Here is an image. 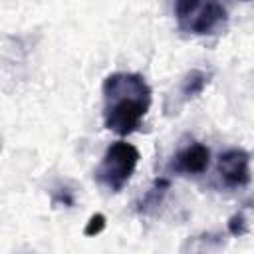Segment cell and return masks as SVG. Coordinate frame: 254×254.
Masks as SVG:
<instances>
[{"instance_id": "1", "label": "cell", "mask_w": 254, "mask_h": 254, "mask_svg": "<svg viewBox=\"0 0 254 254\" xmlns=\"http://www.w3.org/2000/svg\"><path fill=\"white\" fill-rule=\"evenodd\" d=\"M103 125L119 137L137 131L151 109L153 93L147 79L133 71H113L101 83Z\"/></svg>"}, {"instance_id": "2", "label": "cell", "mask_w": 254, "mask_h": 254, "mask_svg": "<svg viewBox=\"0 0 254 254\" xmlns=\"http://www.w3.org/2000/svg\"><path fill=\"white\" fill-rule=\"evenodd\" d=\"M177 24L192 36H216L228 26V12L218 0H175Z\"/></svg>"}, {"instance_id": "3", "label": "cell", "mask_w": 254, "mask_h": 254, "mask_svg": "<svg viewBox=\"0 0 254 254\" xmlns=\"http://www.w3.org/2000/svg\"><path fill=\"white\" fill-rule=\"evenodd\" d=\"M139 159L141 155L135 145L127 141H115L105 149L93 177L99 187L107 189L109 192H119L131 181Z\"/></svg>"}, {"instance_id": "4", "label": "cell", "mask_w": 254, "mask_h": 254, "mask_svg": "<svg viewBox=\"0 0 254 254\" xmlns=\"http://www.w3.org/2000/svg\"><path fill=\"white\" fill-rule=\"evenodd\" d=\"M216 175L224 189H242L250 185L252 173H250V155L248 151L234 147L224 151L218 157L216 163Z\"/></svg>"}, {"instance_id": "5", "label": "cell", "mask_w": 254, "mask_h": 254, "mask_svg": "<svg viewBox=\"0 0 254 254\" xmlns=\"http://www.w3.org/2000/svg\"><path fill=\"white\" fill-rule=\"evenodd\" d=\"M210 165V151L206 145L198 141H190L183 145L169 161V171L175 175H185V177H194L202 175Z\"/></svg>"}, {"instance_id": "6", "label": "cell", "mask_w": 254, "mask_h": 254, "mask_svg": "<svg viewBox=\"0 0 254 254\" xmlns=\"http://www.w3.org/2000/svg\"><path fill=\"white\" fill-rule=\"evenodd\" d=\"M208 79H210V73L204 71V69H190L185 73V77L181 79V85H179V93L185 101L189 99H194L196 95H200L204 91V87L208 85Z\"/></svg>"}, {"instance_id": "7", "label": "cell", "mask_w": 254, "mask_h": 254, "mask_svg": "<svg viewBox=\"0 0 254 254\" xmlns=\"http://www.w3.org/2000/svg\"><path fill=\"white\" fill-rule=\"evenodd\" d=\"M169 189H171V181H169V179H165V177L155 179V183L151 185V189H149V190L143 194V198L139 200L137 210L143 212V214L153 212V210L163 202V198H165V194H167Z\"/></svg>"}, {"instance_id": "8", "label": "cell", "mask_w": 254, "mask_h": 254, "mask_svg": "<svg viewBox=\"0 0 254 254\" xmlns=\"http://www.w3.org/2000/svg\"><path fill=\"white\" fill-rule=\"evenodd\" d=\"M226 230H228V234L234 236V238L244 236V234L248 232V222H246L244 214H242V212L232 214V216L228 218V222H226Z\"/></svg>"}, {"instance_id": "9", "label": "cell", "mask_w": 254, "mask_h": 254, "mask_svg": "<svg viewBox=\"0 0 254 254\" xmlns=\"http://www.w3.org/2000/svg\"><path fill=\"white\" fill-rule=\"evenodd\" d=\"M103 228H105V216L99 214V212H95V214H91L89 220L85 222L83 234H85V236H97V234L103 232Z\"/></svg>"}, {"instance_id": "10", "label": "cell", "mask_w": 254, "mask_h": 254, "mask_svg": "<svg viewBox=\"0 0 254 254\" xmlns=\"http://www.w3.org/2000/svg\"><path fill=\"white\" fill-rule=\"evenodd\" d=\"M54 204H64V206H71L73 204V194L69 189H58L54 190V198H52Z\"/></svg>"}]
</instances>
